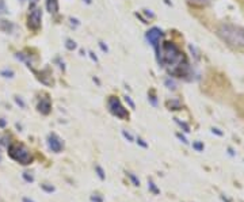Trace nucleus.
I'll return each mask as SVG.
<instances>
[{"label":"nucleus","mask_w":244,"mask_h":202,"mask_svg":"<svg viewBox=\"0 0 244 202\" xmlns=\"http://www.w3.org/2000/svg\"><path fill=\"white\" fill-rule=\"evenodd\" d=\"M14 29V25L8 21H0V30L5 31V33H11V30Z\"/></svg>","instance_id":"12"},{"label":"nucleus","mask_w":244,"mask_h":202,"mask_svg":"<svg viewBox=\"0 0 244 202\" xmlns=\"http://www.w3.org/2000/svg\"><path fill=\"white\" fill-rule=\"evenodd\" d=\"M38 75H39V76H38V80H39L42 84H45V86H53L52 73H50L49 69H43V71H41Z\"/></svg>","instance_id":"9"},{"label":"nucleus","mask_w":244,"mask_h":202,"mask_svg":"<svg viewBox=\"0 0 244 202\" xmlns=\"http://www.w3.org/2000/svg\"><path fill=\"white\" fill-rule=\"evenodd\" d=\"M23 178H25V181L26 182H34V176L33 175H30V174H29V172H23Z\"/></svg>","instance_id":"27"},{"label":"nucleus","mask_w":244,"mask_h":202,"mask_svg":"<svg viewBox=\"0 0 244 202\" xmlns=\"http://www.w3.org/2000/svg\"><path fill=\"white\" fill-rule=\"evenodd\" d=\"M21 1H23V0H21Z\"/></svg>","instance_id":"44"},{"label":"nucleus","mask_w":244,"mask_h":202,"mask_svg":"<svg viewBox=\"0 0 244 202\" xmlns=\"http://www.w3.org/2000/svg\"><path fill=\"white\" fill-rule=\"evenodd\" d=\"M0 202H4V201H3V199H1V198H0Z\"/></svg>","instance_id":"42"},{"label":"nucleus","mask_w":244,"mask_h":202,"mask_svg":"<svg viewBox=\"0 0 244 202\" xmlns=\"http://www.w3.org/2000/svg\"><path fill=\"white\" fill-rule=\"evenodd\" d=\"M38 111L43 115H47L50 111H52V102H50V98L49 96H43L41 98V100L38 102V106H37Z\"/></svg>","instance_id":"8"},{"label":"nucleus","mask_w":244,"mask_h":202,"mask_svg":"<svg viewBox=\"0 0 244 202\" xmlns=\"http://www.w3.org/2000/svg\"><path fill=\"white\" fill-rule=\"evenodd\" d=\"M95 171H96V174H98V176L100 178V179H104V171H103V168L100 166H96L95 167Z\"/></svg>","instance_id":"24"},{"label":"nucleus","mask_w":244,"mask_h":202,"mask_svg":"<svg viewBox=\"0 0 244 202\" xmlns=\"http://www.w3.org/2000/svg\"><path fill=\"white\" fill-rule=\"evenodd\" d=\"M5 125H7V121L4 118H0V128H4Z\"/></svg>","instance_id":"36"},{"label":"nucleus","mask_w":244,"mask_h":202,"mask_svg":"<svg viewBox=\"0 0 244 202\" xmlns=\"http://www.w3.org/2000/svg\"><path fill=\"white\" fill-rule=\"evenodd\" d=\"M15 103L18 104V106H21V109H25V107H26V103H25V102H23V99L21 98V96H15Z\"/></svg>","instance_id":"23"},{"label":"nucleus","mask_w":244,"mask_h":202,"mask_svg":"<svg viewBox=\"0 0 244 202\" xmlns=\"http://www.w3.org/2000/svg\"><path fill=\"white\" fill-rule=\"evenodd\" d=\"M128 176H129V179L132 182H133V185H134V186H140V179H138V178H137V176L134 175V174H132V172H128Z\"/></svg>","instance_id":"17"},{"label":"nucleus","mask_w":244,"mask_h":202,"mask_svg":"<svg viewBox=\"0 0 244 202\" xmlns=\"http://www.w3.org/2000/svg\"><path fill=\"white\" fill-rule=\"evenodd\" d=\"M65 47H67L68 50H75L76 47H78V45H76V42L73 41V39H71V38H68L67 41H65Z\"/></svg>","instance_id":"15"},{"label":"nucleus","mask_w":244,"mask_h":202,"mask_svg":"<svg viewBox=\"0 0 244 202\" xmlns=\"http://www.w3.org/2000/svg\"><path fill=\"white\" fill-rule=\"evenodd\" d=\"M42 22V11L41 8H33L27 16V26L33 31H37L41 27Z\"/></svg>","instance_id":"5"},{"label":"nucleus","mask_w":244,"mask_h":202,"mask_svg":"<svg viewBox=\"0 0 244 202\" xmlns=\"http://www.w3.org/2000/svg\"><path fill=\"white\" fill-rule=\"evenodd\" d=\"M191 5H195V7H202V5H206L210 3V0H187Z\"/></svg>","instance_id":"13"},{"label":"nucleus","mask_w":244,"mask_h":202,"mask_svg":"<svg viewBox=\"0 0 244 202\" xmlns=\"http://www.w3.org/2000/svg\"><path fill=\"white\" fill-rule=\"evenodd\" d=\"M217 34L220 38L235 47H244V29L235 25H221Z\"/></svg>","instance_id":"2"},{"label":"nucleus","mask_w":244,"mask_h":202,"mask_svg":"<svg viewBox=\"0 0 244 202\" xmlns=\"http://www.w3.org/2000/svg\"><path fill=\"white\" fill-rule=\"evenodd\" d=\"M90 57L92 58V60H94L95 62H98V57L95 56V53H94V52H90Z\"/></svg>","instance_id":"35"},{"label":"nucleus","mask_w":244,"mask_h":202,"mask_svg":"<svg viewBox=\"0 0 244 202\" xmlns=\"http://www.w3.org/2000/svg\"><path fill=\"white\" fill-rule=\"evenodd\" d=\"M142 12H144V14H145L146 16H149L151 19H155V14H153V12H152L151 10H144Z\"/></svg>","instance_id":"32"},{"label":"nucleus","mask_w":244,"mask_h":202,"mask_svg":"<svg viewBox=\"0 0 244 202\" xmlns=\"http://www.w3.org/2000/svg\"><path fill=\"white\" fill-rule=\"evenodd\" d=\"M176 137H178V138H179L180 141H182L183 144H189V141H187L186 138H185V137H183V136L180 134V133H176Z\"/></svg>","instance_id":"33"},{"label":"nucleus","mask_w":244,"mask_h":202,"mask_svg":"<svg viewBox=\"0 0 244 202\" xmlns=\"http://www.w3.org/2000/svg\"><path fill=\"white\" fill-rule=\"evenodd\" d=\"M125 100H126V103L130 106V109H136V104H134V102L132 100V98H130V96H128V95H126V96H125Z\"/></svg>","instance_id":"26"},{"label":"nucleus","mask_w":244,"mask_h":202,"mask_svg":"<svg viewBox=\"0 0 244 202\" xmlns=\"http://www.w3.org/2000/svg\"><path fill=\"white\" fill-rule=\"evenodd\" d=\"M86 3H87V4H91V3H92V0H86Z\"/></svg>","instance_id":"41"},{"label":"nucleus","mask_w":244,"mask_h":202,"mask_svg":"<svg viewBox=\"0 0 244 202\" xmlns=\"http://www.w3.org/2000/svg\"><path fill=\"white\" fill-rule=\"evenodd\" d=\"M0 75L5 79H12L15 73H14V71H11V69H3V71L0 72Z\"/></svg>","instance_id":"16"},{"label":"nucleus","mask_w":244,"mask_h":202,"mask_svg":"<svg viewBox=\"0 0 244 202\" xmlns=\"http://www.w3.org/2000/svg\"><path fill=\"white\" fill-rule=\"evenodd\" d=\"M157 61L161 67H164L171 76L175 78H185L190 72L189 61L185 53L171 41L163 42L160 46L155 49Z\"/></svg>","instance_id":"1"},{"label":"nucleus","mask_w":244,"mask_h":202,"mask_svg":"<svg viewBox=\"0 0 244 202\" xmlns=\"http://www.w3.org/2000/svg\"><path fill=\"white\" fill-rule=\"evenodd\" d=\"M137 144L141 145L142 148H148V144H146V142L142 140V138H140V137H137Z\"/></svg>","instance_id":"31"},{"label":"nucleus","mask_w":244,"mask_h":202,"mask_svg":"<svg viewBox=\"0 0 244 202\" xmlns=\"http://www.w3.org/2000/svg\"><path fill=\"white\" fill-rule=\"evenodd\" d=\"M7 12H8V8L5 5L4 0H0V15H5Z\"/></svg>","instance_id":"20"},{"label":"nucleus","mask_w":244,"mask_h":202,"mask_svg":"<svg viewBox=\"0 0 244 202\" xmlns=\"http://www.w3.org/2000/svg\"><path fill=\"white\" fill-rule=\"evenodd\" d=\"M175 122H176V124L179 125L180 128H183V130H185L186 133H189V132H190V128H189V125H187L186 122H182V121H179L178 118H175Z\"/></svg>","instance_id":"18"},{"label":"nucleus","mask_w":244,"mask_h":202,"mask_svg":"<svg viewBox=\"0 0 244 202\" xmlns=\"http://www.w3.org/2000/svg\"><path fill=\"white\" fill-rule=\"evenodd\" d=\"M91 201L92 202H103V198L100 197L99 194H94V195H91Z\"/></svg>","instance_id":"28"},{"label":"nucleus","mask_w":244,"mask_h":202,"mask_svg":"<svg viewBox=\"0 0 244 202\" xmlns=\"http://www.w3.org/2000/svg\"><path fill=\"white\" fill-rule=\"evenodd\" d=\"M0 160H1V157H0Z\"/></svg>","instance_id":"43"},{"label":"nucleus","mask_w":244,"mask_h":202,"mask_svg":"<svg viewBox=\"0 0 244 202\" xmlns=\"http://www.w3.org/2000/svg\"><path fill=\"white\" fill-rule=\"evenodd\" d=\"M149 100H151V103L153 104V106H157V99H156V95L153 94V91L149 92Z\"/></svg>","instance_id":"25"},{"label":"nucleus","mask_w":244,"mask_h":202,"mask_svg":"<svg viewBox=\"0 0 244 202\" xmlns=\"http://www.w3.org/2000/svg\"><path fill=\"white\" fill-rule=\"evenodd\" d=\"M47 146H49V149L54 152V153H60L64 148V144H62L61 138L58 137L56 133H50V134L47 136Z\"/></svg>","instance_id":"7"},{"label":"nucleus","mask_w":244,"mask_h":202,"mask_svg":"<svg viewBox=\"0 0 244 202\" xmlns=\"http://www.w3.org/2000/svg\"><path fill=\"white\" fill-rule=\"evenodd\" d=\"M58 0H46V10L50 14H57L58 12Z\"/></svg>","instance_id":"10"},{"label":"nucleus","mask_w":244,"mask_h":202,"mask_svg":"<svg viewBox=\"0 0 244 202\" xmlns=\"http://www.w3.org/2000/svg\"><path fill=\"white\" fill-rule=\"evenodd\" d=\"M122 134H124V137H125V138H126V140H128V141H130V142H132V141L134 140V138H133V136L130 134V133H128L126 130H122Z\"/></svg>","instance_id":"29"},{"label":"nucleus","mask_w":244,"mask_h":202,"mask_svg":"<svg viewBox=\"0 0 244 202\" xmlns=\"http://www.w3.org/2000/svg\"><path fill=\"white\" fill-rule=\"evenodd\" d=\"M164 35V33L159 29V27H152L151 30L146 31V41L149 42V45L153 46V49H157L159 43H160V38Z\"/></svg>","instance_id":"6"},{"label":"nucleus","mask_w":244,"mask_h":202,"mask_svg":"<svg viewBox=\"0 0 244 202\" xmlns=\"http://www.w3.org/2000/svg\"><path fill=\"white\" fill-rule=\"evenodd\" d=\"M99 46H100V49H102V50H103V52H109V47H107V45H104L103 42H99Z\"/></svg>","instance_id":"34"},{"label":"nucleus","mask_w":244,"mask_h":202,"mask_svg":"<svg viewBox=\"0 0 244 202\" xmlns=\"http://www.w3.org/2000/svg\"><path fill=\"white\" fill-rule=\"evenodd\" d=\"M164 3H166V4H168V5H172V3L170 1V0H164Z\"/></svg>","instance_id":"40"},{"label":"nucleus","mask_w":244,"mask_h":202,"mask_svg":"<svg viewBox=\"0 0 244 202\" xmlns=\"http://www.w3.org/2000/svg\"><path fill=\"white\" fill-rule=\"evenodd\" d=\"M193 148L195 150H198V152H202L203 150V144L202 142H199V141H195L194 144H193Z\"/></svg>","instance_id":"22"},{"label":"nucleus","mask_w":244,"mask_h":202,"mask_svg":"<svg viewBox=\"0 0 244 202\" xmlns=\"http://www.w3.org/2000/svg\"><path fill=\"white\" fill-rule=\"evenodd\" d=\"M212 132H213V133H216V134H218V136H223V132H220V130L218 129H212Z\"/></svg>","instance_id":"38"},{"label":"nucleus","mask_w":244,"mask_h":202,"mask_svg":"<svg viewBox=\"0 0 244 202\" xmlns=\"http://www.w3.org/2000/svg\"><path fill=\"white\" fill-rule=\"evenodd\" d=\"M41 189L43 190V191H46V193H53V191H54V186H52V185H47V183H43V185H41Z\"/></svg>","instance_id":"21"},{"label":"nucleus","mask_w":244,"mask_h":202,"mask_svg":"<svg viewBox=\"0 0 244 202\" xmlns=\"http://www.w3.org/2000/svg\"><path fill=\"white\" fill-rule=\"evenodd\" d=\"M23 202H34V201H31V199H29V198H23Z\"/></svg>","instance_id":"39"},{"label":"nucleus","mask_w":244,"mask_h":202,"mask_svg":"<svg viewBox=\"0 0 244 202\" xmlns=\"http://www.w3.org/2000/svg\"><path fill=\"white\" fill-rule=\"evenodd\" d=\"M164 84H166V87L168 88V90H172V91L176 88V83L171 79V76H170V78H167L166 80H164Z\"/></svg>","instance_id":"14"},{"label":"nucleus","mask_w":244,"mask_h":202,"mask_svg":"<svg viewBox=\"0 0 244 202\" xmlns=\"http://www.w3.org/2000/svg\"><path fill=\"white\" fill-rule=\"evenodd\" d=\"M107 106H109L110 113H111L113 115H115L117 118L126 119L128 117H129L128 110L122 106V103H121V100L118 98H115V96H110L109 100H107Z\"/></svg>","instance_id":"4"},{"label":"nucleus","mask_w":244,"mask_h":202,"mask_svg":"<svg viewBox=\"0 0 244 202\" xmlns=\"http://www.w3.org/2000/svg\"><path fill=\"white\" fill-rule=\"evenodd\" d=\"M8 155L12 160L18 161L23 166H27L33 161L31 152L21 142H12V144L8 145Z\"/></svg>","instance_id":"3"},{"label":"nucleus","mask_w":244,"mask_h":202,"mask_svg":"<svg viewBox=\"0 0 244 202\" xmlns=\"http://www.w3.org/2000/svg\"><path fill=\"white\" fill-rule=\"evenodd\" d=\"M148 187H149V190H151L153 194H159V193H160V190L155 186V183H153L152 181H148Z\"/></svg>","instance_id":"19"},{"label":"nucleus","mask_w":244,"mask_h":202,"mask_svg":"<svg viewBox=\"0 0 244 202\" xmlns=\"http://www.w3.org/2000/svg\"><path fill=\"white\" fill-rule=\"evenodd\" d=\"M38 1H39V0H29V8H30V10L35 8V5L38 4Z\"/></svg>","instance_id":"30"},{"label":"nucleus","mask_w":244,"mask_h":202,"mask_svg":"<svg viewBox=\"0 0 244 202\" xmlns=\"http://www.w3.org/2000/svg\"><path fill=\"white\" fill-rule=\"evenodd\" d=\"M136 16H137V18H140L141 21H142V23H148V21H146L145 18H142V16H141L140 14H138V12H136Z\"/></svg>","instance_id":"37"},{"label":"nucleus","mask_w":244,"mask_h":202,"mask_svg":"<svg viewBox=\"0 0 244 202\" xmlns=\"http://www.w3.org/2000/svg\"><path fill=\"white\" fill-rule=\"evenodd\" d=\"M167 107L170 110H180L182 109V103H180L179 99H172V100L167 102Z\"/></svg>","instance_id":"11"}]
</instances>
